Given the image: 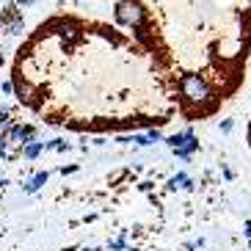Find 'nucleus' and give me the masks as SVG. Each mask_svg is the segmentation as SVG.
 Instances as JSON below:
<instances>
[{"instance_id": "nucleus-5", "label": "nucleus", "mask_w": 251, "mask_h": 251, "mask_svg": "<svg viewBox=\"0 0 251 251\" xmlns=\"http://www.w3.org/2000/svg\"><path fill=\"white\" fill-rule=\"evenodd\" d=\"M169 188H171V191H191L193 179L188 177V174H174V177L169 179Z\"/></svg>"}, {"instance_id": "nucleus-1", "label": "nucleus", "mask_w": 251, "mask_h": 251, "mask_svg": "<svg viewBox=\"0 0 251 251\" xmlns=\"http://www.w3.org/2000/svg\"><path fill=\"white\" fill-rule=\"evenodd\" d=\"M179 91H182V97L188 100L191 105H210L213 102V91H210V86H207V80L201 77V75H182V80H179Z\"/></svg>"}, {"instance_id": "nucleus-14", "label": "nucleus", "mask_w": 251, "mask_h": 251, "mask_svg": "<svg viewBox=\"0 0 251 251\" xmlns=\"http://www.w3.org/2000/svg\"><path fill=\"white\" fill-rule=\"evenodd\" d=\"M221 169H224V177H226V179H232V177H235V174H232V169H229V166H221Z\"/></svg>"}, {"instance_id": "nucleus-17", "label": "nucleus", "mask_w": 251, "mask_h": 251, "mask_svg": "<svg viewBox=\"0 0 251 251\" xmlns=\"http://www.w3.org/2000/svg\"><path fill=\"white\" fill-rule=\"evenodd\" d=\"M77 251H102V249H77Z\"/></svg>"}, {"instance_id": "nucleus-13", "label": "nucleus", "mask_w": 251, "mask_h": 251, "mask_svg": "<svg viewBox=\"0 0 251 251\" xmlns=\"http://www.w3.org/2000/svg\"><path fill=\"white\" fill-rule=\"evenodd\" d=\"M243 232H246V237H249V240H251V218H249V221L243 224Z\"/></svg>"}, {"instance_id": "nucleus-22", "label": "nucleus", "mask_w": 251, "mask_h": 251, "mask_svg": "<svg viewBox=\"0 0 251 251\" xmlns=\"http://www.w3.org/2000/svg\"><path fill=\"white\" fill-rule=\"evenodd\" d=\"M0 64H3V58H0Z\"/></svg>"}, {"instance_id": "nucleus-11", "label": "nucleus", "mask_w": 251, "mask_h": 251, "mask_svg": "<svg viewBox=\"0 0 251 251\" xmlns=\"http://www.w3.org/2000/svg\"><path fill=\"white\" fill-rule=\"evenodd\" d=\"M232 127H235V125H232V119H224V122H221V130H224V133H232Z\"/></svg>"}, {"instance_id": "nucleus-20", "label": "nucleus", "mask_w": 251, "mask_h": 251, "mask_svg": "<svg viewBox=\"0 0 251 251\" xmlns=\"http://www.w3.org/2000/svg\"><path fill=\"white\" fill-rule=\"evenodd\" d=\"M249 249H251V240H249Z\"/></svg>"}, {"instance_id": "nucleus-18", "label": "nucleus", "mask_w": 251, "mask_h": 251, "mask_svg": "<svg viewBox=\"0 0 251 251\" xmlns=\"http://www.w3.org/2000/svg\"><path fill=\"white\" fill-rule=\"evenodd\" d=\"M61 251H77V249H75V246H69V249H61Z\"/></svg>"}, {"instance_id": "nucleus-15", "label": "nucleus", "mask_w": 251, "mask_h": 251, "mask_svg": "<svg viewBox=\"0 0 251 251\" xmlns=\"http://www.w3.org/2000/svg\"><path fill=\"white\" fill-rule=\"evenodd\" d=\"M6 185H8V179H6V177H0V188H6Z\"/></svg>"}, {"instance_id": "nucleus-12", "label": "nucleus", "mask_w": 251, "mask_h": 251, "mask_svg": "<svg viewBox=\"0 0 251 251\" xmlns=\"http://www.w3.org/2000/svg\"><path fill=\"white\" fill-rule=\"evenodd\" d=\"M75 171H77V166H64V169H61V174L67 177V174H75Z\"/></svg>"}, {"instance_id": "nucleus-7", "label": "nucleus", "mask_w": 251, "mask_h": 251, "mask_svg": "<svg viewBox=\"0 0 251 251\" xmlns=\"http://www.w3.org/2000/svg\"><path fill=\"white\" fill-rule=\"evenodd\" d=\"M125 237H127V232H122L116 240H111V243H108V249H111V251H125V249H127V246H125Z\"/></svg>"}, {"instance_id": "nucleus-21", "label": "nucleus", "mask_w": 251, "mask_h": 251, "mask_svg": "<svg viewBox=\"0 0 251 251\" xmlns=\"http://www.w3.org/2000/svg\"><path fill=\"white\" fill-rule=\"evenodd\" d=\"M0 3H6V0H0Z\"/></svg>"}, {"instance_id": "nucleus-2", "label": "nucleus", "mask_w": 251, "mask_h": 251, "mask_svg": "<svg viewBox=\"0 0 251 251\" xmlns=\"http://www.w3.org/2000/svg\"><path fill=\"white\" fill-rule=\"evenodd\" d=\"M116 23L127 28H138L144 23V8L135 0H119L116 3Z\"/></svg>"}, {"instance_id": "nucleus-8", "label": "nucleus", "mask_w": 251, "mask_h": 251, "mask_svg": "<svg viewBox=\"0 0 251 251\" xmlns=\"http://www.w3.org/2000/svg\"><path fill=\"white\" fill-rule=\"evenodd\" d=\"M160 138H163V135H160V130H157V127H152V130L147 133V141H149V144H155V141H160Z\"/></svg>"}, {"instance_id": "nucleus-4", "label": "nucleus", "mask_w": 251, "mask_h": 251, "mask_svg": "<svg viewBox=\"0 0 251 251\" xmlns=\"http://www.w3.org/2000/svg\"><path fill=\"white\" fill-rule=\"evenodd\" d=\"M47 179H50V174H47V171H39L36 177H30L28 182H25L23 191H25V193H36L39 188H45V185H47Z\"/></svg>"}, {"instance_id": "nucleus-19", "label": "nucleus", "mask_w": 251, "mask_h": 251, "mask_svg": "<svg viewBox=\"0 0 251 251\" xmlns=\"http://www.w3.org/2000/svg\"><path fill=\"white\" fill-rule=\"evenodd\" d=\"M249 144H251V133H249Z\"/></svg>"}, {"instance_id": "nucleus-3", "label": "nucleus", "mask_w": 251, "mask_h": 251, "mask_svg": "<svg viewBox=\"0 0 251 251\" xmlns=\"http://www.w3.org/2000/svg\"><path fill=\"white\" fill-rule=\"evenodd\" d=\"M58 36L64 39L67 45H75L80 33H77V25H72V23H58Z\"/></svg>"}, {"instance_id": "nucleus-16", "label": "nucleus", "mask_w": 251, "mask_h": 251, "mask_svg": "<svg viewBox=\"0 0 251 251\" xmlns=\"http://www.w3.org/2000/svg\"><path fill=\"white\" fill-rule=\"evenodd\" d=\"M14 3H20V6H25V3H30V0H14Z\"/></svg>"}, {"instance_id": "nucleus-6", "label": "nucleus", "mask_w": 251, "mask_h": 251, "mask_svg": "<svg viewBox=\"0 0 251 251\" xmlns=\"http://www.w3.org/2000/svg\"><path fill=\"white\" fill-rule=\"evenodd\" d=\"M42 152H45V141H30V144H25V147H23V157H25V160H36Z\"/></svg>"}, {"instance_id": "nucleus-10", "label": "nucleus", "mask_w": 251, "mask_h": 251, "mask_svg": "<svg viewBox=\"0 0 251 251\" xmlns=\"http://www.w3.org/2000/svg\"><path fill=\"white\" fill-rule=\"evenodd\" d=\"M8 119H11V113L6 108H0V125H8Z\"/></svg>"}, {"instance_id": "nucleus-9", "label": "nucleus", "mask_w": 251, "mask_h": 251, "mask_svg": "<svg viewBox=\"0 0 251 251\" xmlns=\"http://www.w3.org/2000/svg\"><path fill=\"white\" fill-rule=\"evenodd\" d=\"M0 91H3V94H11V91H14V83H11V80H3V83H0Z\"/></svg>"}]
</instances>
